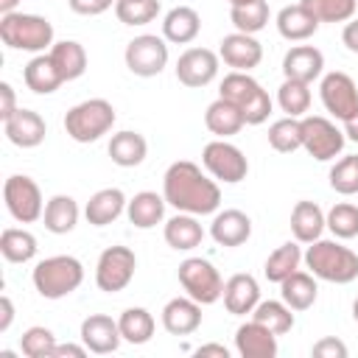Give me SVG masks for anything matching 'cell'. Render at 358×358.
Instances as JSON below:
<instances>
[{
    "instance_id": "44",
    "label": "cell",
    "mask_w": 358,
    "mask_h": 358,
    "mask_svg": "<svg viewBox=\"0 0 358 358\" xmlns=\"http://www.w3.org/2000/svg\"><path fill=\"white\" fill-rule=\"evenodd\" d=\"M159 14V0H117L115 17L123 25H148Z\"/></svg>"
},
{
    "instance_id": "4",
    "label": "cell",
    "mask_w": 358,
    "mask_h": 358,
    "mask_svg": "<svg viewBox=\"0 0 358 358\" xmlns=\"http://www.w3.org/2000/svg\"><path fill=\"white\" fill-rule=\"evenodd\" d=\"M0 39L11 50L42 53V50L53 48V25L48 17L11 11V14L0 17Z\"/></svg>"
},
{
    "instance_id": "43",
    "label": "cell",
    "mask_w": 358,
    "mask_h": 358,
    "mask_svg": "<svg viewBox=\"0 0 358 358\" xmlns=\"http://www.w3.org/2000/svg\"><path fill=\"white\" fill-rule=\"evenodd\" d=\"M327 229L338 238V241H350L358 238V204L350 201H338L327 210Z\"/></svg>"
},
{
    "instance_id": "53",
    "label": "cell",
    "mask_w": 358,
    "mask_h": 358,
    "mask_svg": "<svg viewBox=\"0 0 358 358\" xmlns=\"http://www.w3.org/2000/svg\"><path fill=\"white\" fill-rule=\"evenodd\" d=\"M196 355L201 358V355H218V358H229V350L224 347V344H201L199 350H196Z\"/></svg>"
},
{
    "instance_id": "29",
    "label": "cell",
    "mask_w": 358,
    "mask_h": 358,
    "mask_svg": "<svg viewBox=\"0 0 358 358\" xmlns=\"http://www.w3.org/2000/svg\"><path fill=\"white\" fill-rule=\"evenodd\" d=\"M22 78H25V87H28L31 92H36V95H50V92H56V90L64 84V78H62V73L56 70L50 53H36V56L25 64Z\"/></svg>"
},
{
    "instance_id": "31",
    "label": "cell",
    "mask_w": 358,
    "mask_h": 358,
    "mask_svg": "<svg viewBox=\"0 0 358 358\" xmlns=\"http://www.w3.org/2000/svg\"><path fill=\"white\" fill-rule=\"evenodd\" d=\"M42 221H45V229L53 232V235H67L76 229L78 224V204L73 196H64V193H56L45 201V213H42Z\"/></svg>"
},
{
    "instance_id": "20",
    "label": "cell",
    "mask_w": 358,
    "mask_h": 358,
    "mask_svg": "<svg viewBox=\"0 0 358 358\" xmlns=\"http://www.w3.org/2000/svg\"><path fill=\"white\" fill-rule=\"evenodd\" d=\"M324 70V53L313 45H294L285 56H282V76L294 78V81H316Z\"/></svg>"
},
{
    "instance_id": "47",
    "label": "cell",
    "mask_w": 358,
    "mask_h": 358,
    "mask_svg": "<svg viewBox=\"0 0 358 358\" xmlns=\"http://www.w3.org/2000/svg\"><path fill=\"white\" fill-rule=\"evenodd\" d=\"M347 344L341 341V338H336V336H324V338H319L313 347H310V355L313 358H347Z\"/></svg>"
},
{
    "instance_id": "24",
    "label": "cell",
    "mask_w": 358,
    "mask_h": 358,
    "mask_svg": "<svg viewBox=\"0 0 358 358\" xmlns=\"http://www.w3.org/2000/svg\"><path fill=\"white\" fill-rule=\"evenodd\" d=\"M327 227V213H322V207L316 201H296L294 210H291V232H294V241L299 243H313L322 238Z\"/></svg>"
},
{
    "instance_id": "55",
    "label": "cell",
    "mask_w": 358,
    "mask_h": 358,
    "mask_svg": "<svg viewBox=\"0 0 358 358\" xmlns=\"http://www.w3.org/2000/svg\"><path fill=\"white\" fill-rule=\"evenodd\" d=\"M20 0H0V14H11Z\"/></svg>"
},
{
    "instance_id": "15",
    "label": "cell",
    "mask_w": 358,
    "mask_h": 358,
    "mask_svg": "<svg viewBox=\"0 0 358 358\" xmlns=\"http://www.w3.org/2000/svg\"><path fill=\"white\" fill-rule=\"evenodd\" d=\"M81 341L90 352L95 355H109L120 347L123 336H120V324L106 316V313H90L84 322H81Z\"/></svg>"
},
{
    "instance_id": "45",
    "label": "cell",
    "mask_w": 358,
    "mask_h": 358,
    "mask_svg": "<svg viewBox=\"0 0 358 358\" xmlns=\"http://www.w3.org/2000/svg\"><path fill=\"white\" fill-rule=\"evenodd\" d=\"M330 187L341 196H355L358 193V154H347L333 162L330 168Z\"/></svg>"
},
{
    "instance_id": "10",
    "label": "cell",
    "mask_w": 358,
    "mask_h": 358,
    "mask_svg": "<svg viewBox=\"0 0 358 358\" xmlns=\"http://www.w3.org/2000/svg\"><path fill=\"white\" fill-rule=\"evenodd\" d=\"M201 165L207 168V173L218 182H227V185H238L246 179L249 173V159L243 157V151L227 140H213L204 145L201 151Z\"/></svg>"
},
{
    "instance_id": "9",
    "label": "cell",
    "mask_w": 358,
    "mask_h": 358,
    "mask_svg": "<svg viewBox=\"0 0 358 358\" xmlns=\"http://www.w3.org/2000/svg\"><path fill=\"white\" fill-rule=\"evenodd\" d=\"M3 201H6V210L11 213V218L20 221V224H34L45 213L42 190L25 173H14V176L6 179V185H3Z\"/></svg>"
},
{
    "instance_id": "7",
    "label": "cell",
    "mask_w": 358,
    "mask_h": 358,
    "mask_svg": "<svg viewBox=\"0 0 358 358\" xmlns=\"http://www.w3.org/2000/svg\"><path fill=\"white\" fill-rule=\"evenodd\" d=\"M179 282L187 296L201 305H213L224 296V280L218 268L204 257H187L179 263Z\"/></svg>"
},
{
    "instance_id": "38",
    "label": "cell",
    "mask_w": 358,
    "mask_h": 358,
    "mask_svg": "<svg viewBox=\"0 0 358 358\" xmlns=\"http://www.w3.org/2000/svg\"><path fill=\"white\" fill-rule=\"evenodd\" d=\"M277 103L288 117H305V112L310 109V84L285 78L277 90Z\"/></svg>"
},
{
    "instance_id": "39",
    "label": "cell",
    "mask_w": 358,
    "mask_h": 358,
    "mask_svg": "<svg viewBox=\"0 0 358 358\" xmlns=\"http://www.w3.org/2000/svg\"><path fill=\"white\" fill-rule=\"evenodd\" d=\"M268 145L280 154L302 148V117H280L268 126Z\"/></svg>"
},
{
    "instance_id": "5",
    "label": "cell",
    "mask_w": 358,
    "mask_h": 358,
    "mask_svg": "<svg viewBox=\"0 0 358 358\" xmlns=\"http://www.w3.org/2000/svg\"><path fill=\"white\" fill-rule=\"evenodd\" d=\"M115 120H117L115 106L106 98H90V101H81L67 109L64 131L76 143H95L112 131Z\"/></svg>"
},
{
    "instance_id": "54",
    "label": "cell",
    "mask_w": 358,
    "mask_h": 358,
    "mask_svg": "<svg viewBox=\"0 0 358 358\" xmlns=\"http://www.w3.org/2000/svg\"><path fill=\"white\" fill-rule=\"evenodd\" d=\"M341 123H344V137L352 140V143H358V109L347 120H341Z\"/></svg>"
},
{
    "instance_id": "56",
    "label": "cell",
    "mask_w": 358,
    "mask_h": 358,
    "mask_svg": "<svg viewBox=\"0 0 358 358\" xmlns=\"http://www.w3.org/2000/svg\"><path fill=\"white\" fill-rule=\"evenodd\" d=\"M229 6H246V3H255V0H227Z\"/></svg>"
},
{
    "instance_id": "50",
    "label": "cell",
    "mask_w": 358,
    "mask_h": 358,
    "mask_svg": "<svg viewBox=\"0 0 358 358\" xmlns=\"http://www.w3.org/2000/svg\"><path fill=\"white\" fill-rule=\"evenodd\" d=\"M341 42H344V48H347L350 53H358V17H352V20L344 25Z\"/></svg>"
},
{
    "instance_id": "8",
    "label": "cell",
    "mask_w": 358,
    "mask_h": 358,
    "mask_svg": "<svg viewBox=\"0 0 358 358\" xmlns=\"http://www.w3.org/2000/svg\"><path fill=\"white\" fill-rule=\"evenodd\" d=\"M344 131L330 120V117H322V115H305L302 117V148L319 159V162H330L336 159L341 151H344Z\"/></svg>"
},
{
    "instance_id": "18",
    "label": "cell",
    "mask_w": 358,
    "mask_h": 358,
    "mask_svg": "<svg viewBox=\"0 0 358 358\" xmlns=\"http://www.w3.org/2000/svg\"><path fill=\"white\" fill-rule=\"evenodd\" d=\"M235 350L241 358H274L277 355V333H271L260 322H243L235 330Z\"/></svg>"
},
{
    "instance_id": "40",
    "label": "cell",
    "mask_w": 358,
    "mask_h": 358,
    "mask_svg": "<svg viewBox=\"0 0 358 358\" xmlns=\"http://www.w3.org/2000/svg\"><path fill=\"white\" fill-rule=\"evenodd\" d=\"M252 319L266 324L271 333L282 336L294 327V313L291 308L282 302V299H266V302H257V308L252 310Z\"/></svg>"
},
{
    "instance_id": "28",
    "label": "cell",
    "mask_w": 358,
    "mask_h": 358,
    "mask_svg": "<svg viewBox=\"0 0 358 358\" xmlns=\"http://www.w3.org/2000/svg\"><path fill=\"white\" fill-rule=\"evenodd\" d=\"M204 241V229L199 224V215L190 213H176L173 218L165 221V243L176 252H190L196 246H201Z\"/></svg>"
},
{
    "instance_id": "32",
    "label": "cell",
    "mask_w": 358,
    "mask_h": 358,
    "mask_svg": "<svg viewBox=\"0 0 358 358\" xmlns=\"http://www.w3.org/2000/svg\"><path fill=\"white\" fill-rule=\"evenodd\" d=\"M280 296H282V302H285L291 310H308V308L316 302V296H319L316 277L296 268L294 274H288V277L280 282Z\"/></svg>"
},
{
    "instance_id": "25",
    "label": "cell",
    "mask_w": 358,
    "mask_h": 358,
    "mask_svg": "<svg viewBox=\"0 0 358 358\" xmlns=\"http://www.w3.org/2000/svg\"><path fill=\"white\" fill-rule=\"evenodd\" d=\"M204 126H207L215 137L227 140V137L238 134V131L246 126V117H243V112H241L238 103H232V101H227V98L218 95V98L207 106V112H204Z\"/></svg>"
},
{
    "instance_id": "6",
    "label": "cell",
    "mask_w": 358,
    "mask_h": 358,
    "mask_svg": "<svg viewBox=\"0 0 358 358\" xmlns=\"http://www.w3.org/2000/svg\"><path fill=\"white\" fill-rule=\"evenodd\" d=\"M218 95L241 106V112L246 117V126H260L271 115V98H268V92L249 73H241V70L227 73L224 81H221V92Z\"/></svg>"
},
{
    "instance_id": "36",
    "label": "cell",
    "mask_w": 358,
    "mask_h": 358,
    "mask_svg": "<svg viewBox=\"0 0 358 358\" xmlns=\"http://www.w3.org/2000/svg\"><path fill=\"white\" fill-rule=\"evenodd\" d=\"M302 263V249H299V241H288L282 246H277L268 257H266V266H263V274L268 282H282L288 274H294Z\"/></svg>"
},
{
    "instance_id": "34",
    "label": "cell",
    "mask_w": 358,
    "mask_h": 358,
    "mask_svg": "<svg viewBox=\"0 0 358 358\" xmlns=\"http://www.w3.org/2000/svg\"><path fill=\"white\" fill-rule=\"evenodd\" d=\"M48 53H50V59H53V64L64 81H76L87 73V50L81 42L62 39V42H53V48Z\"/></svg>"
},
{
    "instance_id": "41",
    "label": "cell",
    "mask_w": 358,
    "mask_h": 358,
    "mask_svg": "<svg viewBox=\"0 0 358 358\" xmlns=\"http://www.w3.org/2000/svg\"><path fill=\"white\" fill-rule=\"evenodd\" d=\"M229 20L241 34H257L268 25V3L255 0L246 6H229Z\"/></svg>"
},
{
    "instance_id": "13",
    "label": "cell",
    "mask_w": 358,
    "mask_h": 358,
    "mask_svg": "<svg viewBox=\"0 0 358 358\" xmlns=\"http://www.w3.org/2000/svg\"><path fill=\"white\" fill-rule=\"evenodd\" d=\"M319 98L324 103V109L338 117V120H347L355 109H358V87L355 81L341 73V70H333L327 76H322V84H319Z\"/></svg>"
},
{
    "instance_id": "22",
    "label": "cell",
    "mask_w": 358,
    "mask_h": 358,
    "mask_svg": "<svg viewBox=\"0 0 358 358\" xmlns=\"http://www.w3.org/2000/svg\"><path fill=\"white\" fill-rule=\"evenodd\" d=\"M221 299H224V308L232 316H246L260 302V285L252 274H232L224 282V296Z\"/></svg>"
},
{
    "instance_id": "2",
    "label": "cell",
    "mask_w": 358,
    "mask_h": 358,
    "mask_svg": "<svg viewBox=\"0 0 358 358\" xmlns=\"http://www.w3.org/2000/svg\"><path fill=\"white\" fill-rule=\"evenodd\" d=\"M302 260L310 268V274L324 282L347 285L358 280V255L338 241H324V238L313 241L302 255Z\"/></svg>"
},
{
    "instance_id": "26",
    "label": "cell",
    "mask_w": 358,
    "mask_h": 358,
    "mask_svg": "<svg viewBox=\"0 0 358 358\" xmlns=\"http://www.w3.org/2000/svg\"><path fill=\"white\" fill-rule=\"evenodd\" d=\"M126 204H129V199L123 196L120 187H103V190H98V193L90 196V201L84 207V215H87V221L92 227H106V224H112V221L120 218V213L126 210Z\"/></svg>"
},
{
    "instance_id": "48",
    "label": "cell",
    "mask_w": 358,
    "mask_h": 358,
    "mask_svg": "<svg viewBox=\"0 0 358 358\" xmlns=\"http://www.w3.org/2000/svg\"><path fill=\"white\" fill-rule=\"evenodd\" d=\"M115 3H117V0H67L70 11H76V14H81V17H98V14L109 11Z\"/></svg>"
},
{
    "instance_id": "42",
    "label": "cell",
    "mask_w": 358,
    "mask_h": 358,
    "mask_svg": "<svg viewBox=\"0 0 358 358\" xmlns=\"http://www.w3.org/2000/svg\"><path fill=\"white\" fill-rule=\"evenodd\" d=\"M319 22H350L358 11V0H299Z\"/></svg>"
},
{
    "instance_id": "3",
    "label": "cell",
    "mask_w": 358,
    "mask_h": 358,
    "mask_svg": "<svg viewBox=\"0 0 358 358\" xmlns=\"http://www.w3.org/2000/svg\"><path fill=\"white\" fill-rule=\"evenodd\" d=\"M34 288L45 299H64L84 282V266L73 255H53L34 266Z\"/></svg>"
},
{
    "instance_id": "30",
    "label": "cell",
    "mask_w": 358,
    "mask_h": 358,
    "mask_svg": "<svg viewBox=\"0 0 358 358\" xmlns=\"http://www.w3.org/2000/svg\"><path fill=\"white\" fill-rule=\"evenodd\" d=\"M165 196L154 193V190H140L129 199L126 204V215L137 229H151L165 218Z\"/></svg>"
},
{
    "instance_id": "35",
    "label": "cell",
    "mask_w": 358,
    "mask_h": 358,
    "mask_svg": "<svg viewBox=\"0 0 358 358\" xmlns=\"http://www.w3.org/2000/svg\"><path fill=\"white\" fill-rule=\"evenodd\" d=\"M36 235L22 227H6L0 235V252L8 263H28L36 257Z\"/></svg>"
},
{
    "instance_id": "37",
    "label": "cell",
    "mask_w": 358,
    "mask_h": 358,
    "mask_svg": "<svg viewBox=\"0 0 358 358\" xmlns=\"http://www.w3.org/2000/svg\"><path fill=\"white\" fill-rule=\"evenodd\" d=\"M117 324H120L123 341H129V344H134V347L148 344L151 336H154V327H157V324H154V316H151L145 308H126V310L120 313Z\"/></svg>"
},
{
    "instance_id": "52",
    "label": "cell",
    "mask_w": 358,
    "mask_h": 358,
    "mask_svg": "<svg viewBox=\"0 0 358 358\" xmlns=\"http://www.w3.org/2000/svg\"><path fill=\"white\" fill-rule=\"evenodd\" d=\"M11 322H14V302L8 294H3L0 296V333H6L11 327Z\"/></svg>"
},
{
    "instance_id": "19",
    "label": "cell",
    "mask_w": 358,
    "mask_h": 358,
    "mask_svg": "<svg viewBox=\"0 0 358 358\" xmlns=\"http://www.w3.org/2000/svg\"><path fill=\"white\" fill-rule=\"evenodd\" d=\"M162 327L171 336H190L201 327V302L193 296H173L162 308Z\"/></svg>"
},
{
    "instance_id": "11",
    "label": "cell",
    "mask_w": 358,
    "mask_h": 358,
    "mask_svg": "<svg viewBox=\"0 0 358 358\" xmlns=\"http://www.w3.org/2000/svg\"><path fill=\"white\" fill-rule=\"evenodd\" d=\"M137 257L129 246H106L95 263V285L103 294H117L134 280Z\"/></svg>"
},
{
    "instance_id": "1",
    "label": "cell",
    "mask_w": 358,
    "mask_h": 358,
    "mask_svg": "<svg viewBox=\"0 0 358 358\" xmlns=\"http://www.w3.org/2000/svg\"><path fill=\"white\" fill-rule=\"evenodd\" d=\"M162 196L176 213L210 215L221 207V187L196 162L176 159L162 176Z\"/></svg>"
},
{
    "instance_id": "51",
    "label": "cell",
    "mask_w": 358,
    "mask_h": 358,
    "mask_svg": "<svg viewBox=\"0 0 358 358\" xmlns=\"http://www.w3.org/2000/svg\"><path fill=\"white\" fill-rule=\"evenodd\" d=\"M87 352H90V350L84 347V341H81V344H56L50 358H67V355H70V358H84Z\"/></svg>"
},
{
    "instance_id": "57",
    "label": "cell",
    "mask_w": 358,
    "mask_h": 358,
    "mask_svg": "<svg viewBox=\"0 0 358 358\" xmlns=\"http://www.w3.org/2000/svg\"><path fill=\"white\" fill-rule=\"evenodd\" d=\"M352 319L358 322V296H355V302H352Z\"/></svg>"
},
{
    "instance_id": "23",
    "label": "cell",
    "mask_w": 358,
    "mask_h": 358,
    "mask_svg": "<svg viewBox=\"0 0 358 358\" xmlns=\"http://www.w3.org/2000/svg\"><path fill=\"white\" fill-rule=\"evenodd\" d=\"M319 20L302 6V3H294V6H282L277 11V31L282 39L288 42H305L310 39L316 31H319Z\"/></svg>"
},
{
    "instance_id": "49",
    "label": "cell",
    "mask_w": 358,
    "mask_h": 358,
    "mask_svg": "<svg viewBox=\"0 0 358 358\" xmlns=\"http://www.w3.org/2000/svg\"><path fill=\"white\" fill-rule=\"evenodd\" d=\"M17 95H14V87L8 81H0V117H11L17 112Z\"/></svg>"
},
{
    "instance_id": "27",
    "label": "cell",
    "mask_w": 358,
    "mask_h": 358,
    "mask_svg": "<svg viewBox=\"0 0 358 358\" xmlns=\"http://www.w3.org/2000/svg\"><path fill=\"white\" fill-rule=\"evenodd\" d=\"M201 31V17L190 6H173L162 20V36L173 45H190Z\"/></svg>"
},
{
    "instance_id": "14",
    "label": "cell",
    "mask_w": 358,
    "mask_h": 358,
    "mask_svg": "<svg viewBox=\"0 0 358 358\" xmlns=\"http://www.w3.org/2000/svg\"><path fill=\"white\" fill-rule=\"evenodd\" d=\"M218 62L221 56L210 48H187L176 62V78L190 90H201L218 76Z\"/></svg>"
},
{
    "instance_id": "46",
    "label": "cell",
    "mask_w": 358,
    "mask_h": 358,
    "mask_svg": "<svg viewBox=\"0 0 358 358\" xmlns=\"http://www.w3.org/2000/svg\"><path fill=\"white\" fill-rule=\"evenodd\" d=\"M56 336L50 327H42V324H34L28 327L22 336H20V350L22 355L28 358H50L53 355V347H56Z\"/></svg>"
},
{
    "instance_id": "12",
    "label": "cell",
    "mask_w": 358,
    "mask_h": 358,
    "mask_svg": "<svg viewBox=\"0 0 358 358\" xmlns=\"http://www.w3.org/2000/svg\"><path fill=\"white\" fill-rule=\"evenodd\" d=\"M168 39L157 34H140L126 45V67L140 78H154L168 64Z\"/></svg>"
},
{
    "instance_id": "33",
    "label": "cell",
    "mask_w": 358,
    "mask_h": 358,
    "mask_svg": "<svg viewBox=\"0 0 358 358\" xmlns=\"http://www.w3.org/2000/svg\"><path fill=\"white\" fill-rule=\"evenodd\" d=\"M106 151H109V157H112L115 165H120V168H137L145 159V154H148V143H145V137L140 131L126 129V131L112 134Z\"/></svg>"
},
{
    "instance_id": "17",
    "label": "cell",
    "mask_w": 358,
    "mask_h": 358,
    "mask_svg": "<svg viewBox=\"0 0 358 358\" xmlns=\"http://www.w3.org/2000/svg\"><path fill=\"white\" fill-rule=\"evenodd\" d=\"M3 131L8 137V143H14L17 148H36L45 143L48 134V123L39 112L34 109H17L11 117L3 120Z\"/></svg>"
},
{
    "instance_id": "21",
    "label": "cell",
    "mask_w": 358,
    "mask_h": 358,
    "mask_svg": "<svg viewBox=\"0 0 358 358\" xmlns=\"http://www.w3.org/2000/svg\"><path fill=\"white\" fill-rule=\"evenodd\" d=\"M210 235L218 246H243L252 238V218L243 210H221L210 224Z\"/></svg>"
},
{
    "instance_id": "16",
    "label": "cell",
    "mask_w": 358,
    "mask_h": 358,
    "mask_svg": "<svg viewBox=\"0 0 358 358\" xmlns=\"http://www.w3.org/2000/svg\"><path fill=\"white\" fill-rule=\"evenodd\" d=\"M218 56L224 59L227 67L232 70H241V73H249L252 67H257L263 62V45L255 39V34H227L221 39V48H218Z\"/></svg>"
}]
</instances>
